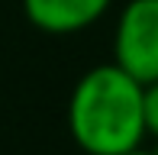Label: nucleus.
I'll use <instances>...</instances> for the list:
<instances>
[{
  "label": "nucleus",
  "instance_id": "obj_1",
  "mask_svg": "<svg viewBox=\"0 0 158 155\" xmlns=\"http://www.w3.org/2000/svg\"><path fill=\"white\" fill-rule=\"evenodd\" d=\"M68 132L87 155H123L145 139V84L113 65L77 78L68 100Z\"/></svg>",
  "mask_w": 158,
  "mask_h": 155
},
{
  "label": "nucleus",
  "instance_id": "obj_3",
  "mask_svg": "<svg viewBox=\"0 0 158 155\" xmlns=\"http://www.w3.org/2000/svg\"><path fill=\"white\" fill-rule=\"evenodd\" d=\"M113 0H23V13L48 36H71L94 26Z\"/></svg>",
  "mask_w": 158,
  "mask_h": 155
},
{
  "label": "nucleus",
  "instance_id": "obj_2",
  "mask_svg": "<svg viewBox=\"0 0 158 155\" xmlns=\"http://www.w3.org/2000/svg\"><path fill=\"white\" fill-rule=\"evenodd\" d=\"M113 58L139 84L158 81V0H129L119 10Z\"/></svg>",
  "mask_w": 158,
  "mask_h": 155
},
{
  "label": "nucleus",
  "instance_id": "obj_4",
  "mask_svg": "<svg viewBox=\"0 0 158 155\" xmlns=\"http://www.w3.org/2000/svg\"><path fill=\"white\" fill-rule=\"evenodd\" d=\"M145 136L158 139V81L145 84Z\"/></svg>",
  "mask_w": 158,
  "mask_h": 155
},
{
  "label": "nucleus",
  "instance_id": "obj_5",
  "mask_svg": "<svg viewBox=\"0 0 158 155\" xmlns=\"http://www.w3.org/2000/svg\"><path fill=\"white\" fill-rule=\"evenodd\" d=\"M123 155H155V152H148V149H142V145H139V149H129V152H123Z\"/></svg>",
  "mask_w": 158,
  "mask_h": 155
}]
</instances>
